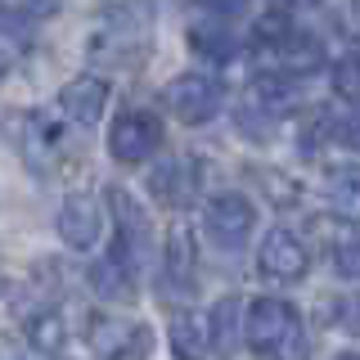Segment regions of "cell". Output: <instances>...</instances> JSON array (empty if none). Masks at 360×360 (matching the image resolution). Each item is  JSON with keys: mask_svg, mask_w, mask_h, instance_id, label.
Returning <instances> with one entry per match:
<instances>
[{"mask_svg": "<svg viewBox=\"0 0 360 360\" xmlns=\"http://www.w3.org/2000/svg\"><path fill=\"white\" fill-rule=\"evenodd\" d=\"M59 239L72 248V252H90L99 239H104V212L90 194H68L59 207Z\"/></svg>", "mask_w": 360, "mask_h": 360, "instance_id": "cell-11", "label": "cell"}, {"mask_svg": "<svg viewBox=\"0 0 360 360\" xmlns=\"http://www.w3.org/2000/svg\"><path fill=\"white\" fill-rule=\"evenodd\" d=\"M262 50H266V63L275 68V77H311L324 68V45L307 32H288V37H279L275 45H262Z\"/></svg>", "mask_w": 360, "mask_h": 360, "instance_id": "cell-13", "label": "cell"}, {"mask_svg": "<svg viewBox=\"0 0 360 360\" xmlns=\"http://www.w3.org/2000/svg\"><path fill=\"white\" fill-rule=\"evenodd\" d=\"M135 275H140V270L127 266V262H122V257L108 248V252L99 257L95 266H90L86 279H90V288H95V297H104V302H131V297H135Z\"/></svg>", "mask_w": 360, "mask_h": 360, "instance_id": "cell-14", "label": "cell"}, {"mask_svg": "<svg viewBox=\"0 0 360 360\" xmlns=\"http://www.w3.org/2000/svg\"><path fill=\"white\" fill-rule=\"evenodd\" d=\"M189 45H194V54L198 59H207V63H230L234 54H239V41H234V32L225 27L221 18H207V22H194L189 27Z\"/></svg>", "mask_w": 360, "mask_h": 360, "instance_id": "cell-18", "label": "cell"}, {"mask_svg": "<svg viewBox=\"0 0 360 360\" xmlns=\"http://www.w3.org/2000/svg\"><path fill=\"white\" fill-rule=\"evenodd\" d=\"M59 108H63V117L82 131L99 127V117H104V108H108V82L95 77V72L72 77V82L59 90Z\"/></svg>", "mask_w": 360, "mask_h": 360, "instance_id": "cell-12", "label": "cell"}, {"mask_svg": "<svg viewBox=\"0 0 360 360\" xmlns=\"http://www.w3.org/2000/svg\"><path fill=\"white\" fill-rule=\"evenodd\" d=\"M27 342H32V352H41V356H59L63 347H68V320H63L54 307L32 311V320H27Z\"/></svg>", "mask_w": 360, "mask_h": 360, "instance_id": "cell-19", "label": "cell"}, {"mask_svg": "<svg viewBox=\"0 0 360 360\" xmlns=\"http://www.w3.org/2000/svg\"><path fill=\"white\" fill-rule=\"evenodd\" d=\"M18 14H50V0H9Z\"/></svg>", "mask_w": 360, "mask_h": 360, "instance_id": "cell-25", "label": "cell"}, {"mask_svg": "<svg viewBox=\"0 0 360 360\" xmlns=\"http://www.w3.org/2000/svg\"><path fill=\"white\" fill-rule=\"evenodd\" d=\"M243 342L262 360H311L307 324L284 297H257L243 311Z\"/></svg>", "mask_w": 360, "mask_h": 360, "instance_id": "cell-1", "label": "cell"}, {"mask_svg": "<svg viewBox=\"0 0 360 360\" xmlns=\"http://www.w3.org/2000/svg\"><path fill=\"white\" fill-rule=\"evenodd\" d=\"M239 131L248 135V140H266V135L275 131V112H270L266 104H257L252 95H243V104H239Z\"/></svg>", "mask_w": 360, "mask_h": 360, "instance_id": "cell-21", "label": "cell"}, {"mask_svg": "<svg viewBox=\"0 0 360 360\" xmlns=\"http://www.w3.org/2000/svg\"><path fill=\"white\" fill-rule=\"evenodd\" d=\"M108 212H112V252L127 266L140 270L149 262V212L135 202L131 189L112 185L108 189Z\"/></svg>", "mask_w": 360, "mask_h": 360, "instance_id": "cell-4", "label": "cell"}, {"mask_svg": "<svg viewBox=\"0 0 360 360\" xmlns=\"http://www.w3.org/2000/svg\"><path fill=\"white\" fill-rule=\"evenodd\" d=\"M252 225H257V207L243 194H221L202 212V230H207V239L217 243L221 252H239V248L252 239Z\"/></svg>", "mask_w": 360, "mask_h": 360, "instance_id": "cell-8", "label": "cell"}, {"mask_svg": "<svg viewBox=\"0 0 360 360\" xmlns=\"http://www.w3.org/2000/svg\"><path fill=\"white\" fill-rule=\"evenodd\" d=\"M288 32H292V18L275 9V14L257 18V32H252V41H257V45H275L279 37H288Z\"/></svg>", "mask_w": 360, "mask_h": 360, "instance_id": "cell-23", "label": "cell"}, {"mask_svg": "<svg viewBox=\"0 0 360 360\" xmlns=\"http://www.w3.org/2000/svg\"><path fill=\"white\" fill-rule=\"evenodd\" d=\"M149 37H153V14L135 0H117V5H104L95 14L86 32V54L99 63H135L144 50H149Z\"/></svg>", "mask_w": 360, "mask_h": 360, "instance_id": "cell-2", "label": "cell"}, {"mask_svg": "<svg viewBox=\"0 0 360 360\" xmlns=\"http://www.w3.org/2000/svg\"><path fill=\"white\" fill-rule=\"evenodd\" d=\"M333 360H356V356H352V352H342V356H333Z\"/></svg>", "mask_w": 360, "mask_h": 360, "instance_id": "cell-28", "label": "cell"}, {"mask_svg": "<svg viewBox=\"0 0 360 360\" xmlns=\"http://www.w3.org/2000/svg\"><path fill=\"white\" fill-rule=\"evenodd\" d=\"M221 99H225L221 82H212V77H202V72H176L172 82L162 86V104L172 108L185 127L212 122L221 112Z\"/></svg>", "mask_w": 360, "mask_h": 360, "instance_id": "cell-6", "label": "cell"}, {"mask_svg": "<svg viewBox=\"0 0 360 360\" xmlns=\"http://www.w3.org/2000/svg\"><path fill=\"white\" fill-rule=\"evenodd\" d=\"M162 270H167V284H194V270H198V243L189 225H172L167 230V252H162Z\"/></svg>", "mask_w": 360, "mask_h": 360, "instance_id": "cell-17", "label": "cell"}, {"mask_svg": "<svg viewBox=\"0 0 360 360\" xmlns=\"http://www.w3.org/2000/svg\"><path fill=\"white\" fill-rule=\"evenodd\" d=\"M202 320H207V347L221 360H230L239 352V342H243V307H239V297H221L217 307H212V315H202Z\"/></svg>", "mask_w": 360, "mask_h": 360, "instance_id": "cell-15", "label": "cell"}, {"mask_svg": "<svg viewBox=\"0 0 360 360\" xmlns=\"http://www.w3.org/2000/svg\"><path fill=\"white\" fill-rule=\"evenodd\" d=\"M9 140H14V149L22 153V162L37 176H59L72 162L68 131L50 112H9Z\"/></svg>", "mask_w": 360, "mask_h": 360, "instance_id": "cell-3", "label": "cell"}, {"mask_svg": "<svg viewBox=\"0 0 360 360\" xmlns=\"http://www.w3.org/2000/svg\"><path fill=\"white\" fill-rule=\"evenodd\" d=\"M257 266H262V275L275 279V284H297V279L307 275V266H311V252H307V243H302V234L275 225V230L262 239Z\"/></svg>", "mask_w": 360, "mask_h": 360, "instance_id": "cell-9", "label": "cell"}, {"mask_svg": "<svg viewBox=\"0 0 360 360\" xmlns=\"http://www.w3.org/2000/svg\"><path fill=\"white\" fill-rule=\"evenodd\" d=\"M162 149V122L149 108H127L108 131V153L117 162H149Z\"/></svg>", "mask_w": 360, "mask_h": 360, "instance_id": "cell-7", "label": "cell"}, {"mask_svg": "<svg viewBox=\"0 0 360 360\" xmlns=\"http://www.w3.org/2000/svg\"><path fill=\"white\" fill-rule=\"evenodd\" d=\"M86 342L95 360H149L153 352V333L122 315H95L86 324Z\"/></svg>", "mask_w": 360, "mask_h": 360, "instance_id": "cell-5", "label": "cell"}, {"mask_svg": "<svg viewBox=\"0 0 360 360\" xmlns=\"http://www.w3.org/2000/svg\"><path fill=\"white\" fill-rule=\"evenodd\" d=\"M284 5H315V0H284Z\"/></svg>", "mask_w": 360, "mask_h": 360, "instance_id": "cell-27", "label": "cell"}, {"mask_svg": "<svg viewBox=\"0 0 360 360\" xmlns=\"http://www.w3.org/2000/svg\"><path fill=\"white\" fill-rule=\"evenodd\" d=\"M198 9H207V18H239L252 0H194Z\"/></svg>", "mask_w": 360, "mask_h": 360, "instance_id": "cell-24", "label": "cell"}, {"mask_svg": "<svg viewBox=\"0 0 360 360\" xmlns=\"http://www.w3.org/2000/svg\"><path fill=\"white\" fill-rule=\"evenodd\" d=\"M149 189H153V198L162 202V207L185 212L189 202L198 198V162L189 153H172V158H162V162H153Z\"/></svg>", "mask_w": 360, "mask_h": 360, "instance_id": "cell-10", "label": "cell"}, {"mask_svg": "<svg viewBox=\"0 0 360 360\" xmlns=\"http://www.w3.org/2000/svg\"><path fill=\"white\" fill-rule=\"evenodd\" d=\"M167 342H172L176 360H207L212 356L207 320H202L198 311H172V320H167Z\"/></svg>", "mask_w": 360, "mask_h": 360, "instance_id": "cell-16", "label": "cell"}, {"mask_svg": "<svg viewBox=\"0 0 360 360\" xmlns=\"http://www.w3.org/2000/svg\"><path fill=\"white\" fill-rule=\"evenodd\" d=\"M329 262L342 279H356L360 275V248H356V230L352 225H342V230L329 239Z\"/></svg>", "mask_w": 360, "mask_h": 360, "instance_id": "cell-20", "label": "cell"}, {"mask_svg": "<svg viewBox=\"0 0 360 360\" xmlns=\"http://www.w3.org/2000/svg\"><path fill=\"white\" fill-rule=\"evenodd\" d=\"M329 82H333V95L338 99H342V104H356V82H360V68H356V54H347V59H338L333 63V77H329Z\"/></svg>", "mask_w": 360, "mask_h": 360, "instance_id": "cell-22", "label": "cell"}, {"mask_svg": "<svg viewBox=\"0 0 360 360\" xmlns=\"http://www.w3.org/2000/svg\"><path fill=\"white\" fill-rule=\"evenodd\" d=\"M9 68H14V59H9V54H5V50H0V77H5V72H9Z\"/></svg>", "mask_w": 360, "mask_h": 360, "instance_id": "cell-26", "label": "cell"}]
</instances>
